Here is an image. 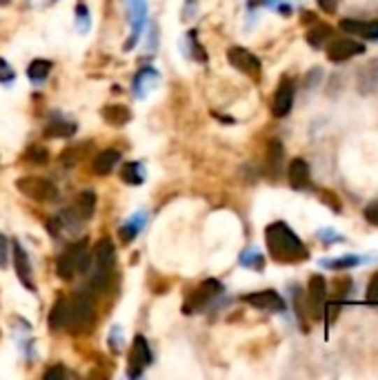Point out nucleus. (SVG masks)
<instances>
[{
	"label": "nucleus",
	"instance_id": "ea45409f",
	"mask_svg": "<svg viewBox=\"0 0 378 380\" xmlns=\"http://www.w3.org/2000/svg\"><path fill=\"white\" fill-rule=\"evenodd\" d=\"M54 376H65V372H63V370H50V372L45 374V378H47V380L54 378Z\"/></svg>",
	"mask_w": 378,
	"mask_h": 380
},
{
	"label": "nucleus",
	"instance_id": "dca6fc26",
	"mask_svg": "<svg viewBox=\"0 0 378 380\" xmlns=\"http://www.w3.org/2000/svg\"><path fill=\"white\" fill-rule=\"evenodd\" d=\"M287 178H289V185L303 191L312 185V178H310V165L303 161V158H294L287 167Z\"/></svg>",
	"mask_w": 378,
	"mask_h": 380
},
{
	"label": "nucleus",
	"instance_id": "412c9836",
	"mask_svg": "<svg viewBox=\"0 0 378 380\" xmlns=\"http://www.w3.org/2000/svg\"><path fill=\"white\" fill-rule=\"evenodd\" d=\"M147 225V214L145 212H136L133 216L127 218V223L120 227V238H123V242H131L133 238L138 236V231Z\"/></svg>",
	"mask_w": 378,
	"mask_h": 380
},
{
	"label": "nucleus",
	"instance_id": "aec40b11",
	"mask_svg": "<svg viewBox=\"0 0 378 380\" xmlns=\"http://www.w3.org/2000/svg\"><path fill=\"white\" fill-rule=\"evenodd\" d=\"M280 167H283V145L278 140H270L267 145V174L270 178L280 176Z\"/></svg>",
	"mask_w": 378,
	"mask_h": 380
},
{
	"label": "nucleus",
	"instance_id": "5701e85b",
	"mask_svg": "<svg viewBox=\"0 0 378 380\" xmlns=\"http://www.w3.org/2000/svg\"><path fill=\"white\" fill-rule=\"evenodd\" d=\"M105 120L109 122V125H114V127H123L129 122L131 114H129V109L125 105H109L105 107V112H103Z\"/></svg>",
	"mask_w": 378,
	"mask_h": 380
},
{
	"label": "nucleus",
	"instance_id": "9b49d317",
	"mask_svg": "<svg viewBox=\"0 0 378 380\" xmlns=\"http://www.w3.org/2000/svg\"><path fill=\"white\" fill-rule=\"evenodd\" d=\"M294 82H291V78H283L280 80V85L276 87L274 92V101H272V114L276 118H283L291 112V105H294Z\"/></svg>",
	"mask_w": 378,
	"mask_h": 380
},
{
	"label": "nucleus",
	"instance_id": "6ab92c4d",
	"mask_svg": "<svg viewBox=\"0 0 378 380\" xmlns=\"http://www.w3.org/2000/svg\"><path fill=\"white\" fill-rule=\"evenodd\" d=\"M47 136H56V138H65L71 136L76 131V122H71L69 118H65L63 114H54L52 122L47 125Z\"/></svg>",
	"mask_w": 378,
	"mask_h": 380
},
{
	"label": "nucleus",
	"instance_id": "72a5a7b5",
	"mask_svg": "<svg viewBox=\"0 0 378 380\" xmlns=\"http://www.w3.org/2000/svg\"><path fill=\"white\" fill-rule=\"evenodd\" d=\"M365 298H368L370 302H378V272L372 276L370 287H368V293H365Z\"/></svg>",
	"mask_w": 378,
	"mask_h": 380
},
{
	"label": "nucleus",
	"instance_id": "4c0bfd02",
	"mask_svg": "<svg viewBox=\"0 0 378 380\" xmlns=\"http://www.w3.org/2000/svg\"><path fill=\"white\" fill-rule=\"evenodd\" d=\"M319 7L325 11V14H334L338 9V0H319Z\"/></svg>",
	"mask_w": 378,
	"mask_h": 380
},
{
	"label": "nucleus",
	"instance_id": "a19ab883",
	"mask_svg": "<svg viewBox=\"0 0 378 380\" xmlns=\"http://www.w3.org/2000/svg\"><path fill=\"white\" fill-rule=\"evenodd\" d=\"M31 3H34V5H43V3H45V0H31Z\"/></svg>",
	"mask_w": 378,
	"mask_h": 380
},
{
	"label": "nucleus",
	"instance_id": "f257e3e1",
	"mask_svg": "<svg viewBox=\"0 0 378 380\" xmlns=\"http://www.w3.org/2000/svg\"><path fill=\"white\" fill-rule=\"evenodd\" d=\"M265 242L270 256L278 263H303L310 258L307 247L285 223H272L265 229Z\"/></svg>",
	"mask_w": 378,
	"mask_h": 380
},
{
	"label": "nucleus",
	"instance_id": "9d476101",
	"mask_svg": "<svg viewBox=\"0 0 378 380\" xmlns=\"http://www.w3.org/2000/svg\"><path fill=\"white\" fill-rule=\"evenodd\" d=\"M150 363H152V351H150L147 340L143 336H136L133 338L131 351H129V376L138 378L150 367Z\"/></svg>",
	"mask_w": 378,
	"mask_h": 380
},
{
	"label": "nucleus",
	"instance_id": "2eb2a0df",
	"mask_svg": "<svg viewBox=\"0 0 378 380\" xmlns=\"http://www.w3.org/2000/svg\"><path fill=\"white\" fill-rule=\"evenodd\" d=\"M11 249H14V263H16V274H18V280L27 289L34 291V274H31V261H29V254L27 249L22 247L20 240H14L11 244Z\"/></svg>",
	"mask_w": 378,
	"mask_h": 380
},
{
	"label": "nucleus",
	"instance_id": "f3484780",
	"mask_svg": "<svg viewBox=\"0 0 378 380\" xmlns=\"http://www.w3.org/2000/svg\"><path fill=\"white\" fill-rule=\"evenodd\" d=\"M118 163H120V152L118 149H105L94 158L92 169H94V174L107 176V174H112Z\"/></svg>",
	"mask_w": 378,
	"mask_h": 380
},
{
	"label": "nucleus",
	"instance_id": "4468645a",
	"mask_svg": "<svg viewBox=\"0 0 378 380\" xmlns=\"http://www.w3.org/2000/svg\"><path fill=\"white\" fill-rule=\"evenodd\" d=\"M158 85H161V73L154 67H145L133 78V94L136 98H150L158 89Z\"/></svg>",
	"mask_w": 378,
	"mask_h": 380
},
{
	"label": "nucleus",
	"instance_id": "7ed1b4c3",
	"mask_svg": "<svg viewBox=\"0 0 378 380\" xmlns=\"http://www.w3.org/2000/svg\"><path fill=\"white\" fill-rule=\"evenodd\" d=\"M92 261L96 265V272L92 276V287L94 289H105L107 280H109V272L116 263V247L114 242L109 238H101L96 242L94 254H92Z\"/></svg>",
	"mask_w": 378,
	"mask_h": 380
},
{
	"label": "nucleus",
	"instance_id": "e433bc0d",
	"mask_svg": "<svg viewBox=\"0 0 378 380\" xmlns=\"http://www.w3.org/2000/svg\"><path fill=\"white\" fill-rule=\"evenodd\" d=\"M365 220L372 225H378V203H372L368 210H365Z\"/></svg>",
	"mask_w": 378,
	"mask_h": 380
},
{
	"label": "nucleus",
	"instance_id": "0eeeda50",
	"mask_svg": "<svg viewBox=\"0 0 378 380\" xmlns=\"http://www.w3.org/2000/svg\"><path fill=\"white\" fill-rule=\"evenodd\" d=\"M225 289H223V283L221 280H214V278H210V280H205V283L191 293L189 296V300L185 302V312L187 314H194V312H201V309H205L207 305H210L216 296H221Z\"/></svg>",
	"mask_w": 378,
	"mask_h": 380
},
{
	"label": "nucleus",
	"instance_id": "c85d7f7f",
	"mask_svg": "<svg viewBox=\"0 0 378 380\" xmlns=\"http://www.w3.org/2000/svg\"><path fill=\"white\" fill-rule=\"evenodd\" d=\"M89 22H92V18H89V14H87V7L85 5H78L76 7V24H78V31L80 34H85L89 29Z\"/></svg>",
	"mask_w": 378,
	"mask_h": 380
},
{
	"label": "nucleus",
	"instance_id": "f03ea898",
	"mask_svg": "<svg viewBox=\"0 0 378 380\" xmlns=\"http://www.w3.org/2000/svg\"><path fill=\"white\" fill-rule=\"evenodd\" d=\"M92 265V251H89V242L87 240H78L71 244L69 249L60 254V258L56 263V272L63 280H71L76 274L89 272Z\"/></svg>",
	"mask_w": 378,
	"mask_h": 380
},
{
	"label": "nucleus",
	"instance_id": "a878e982",
	"mask_svg": "<svg viewBox=\"0 0 378 380\" xmlns=\"http://www.w3.org/2000/svg\"><path fill=\"white\" fill-rule=\"evenodd\" d=\"M123 180L129 182V185L138 187L140 182L145 180V167L140 163H127L123 169Z\"/></svg>",
	"mask_w": 378,
	"mask_h": 380
},
{
	"label": "nucleus",
	"instance_id": "58836bf2",
	"mask_svg": "<svg viewBox=\"0 0 378 380\" xmlns=\"http://www.w3.org/2000/svg\"><path fill=\"white\" fill-rule=\"evenodd\" d=\"M272 0H247L249 7H263V5H270Z\"/></svg>",
	"mask_w": 378,
	"mask_h": 380
},
{
	"label": "nucleus",
	"instance_id": "6e6552de",
	"mask_svg": "<svg viewBox=\"0 0 378 380\" xmlns=\"http://www.w3.org/2000/svg\"><path fill=\"white\" fill-rule=\"evenodd\" d=\"M325 300H327V283L323 276H312L310 285H307V312L314 321H319L325 309Z\"/></svg>",
	"mask_w": 378,
	"mask_h": 380
},
{
	"label": "nucleus",
	"instance_id": "c9c22d12",
	"mask_svg": "<svg viewBox=\"0 0 378 380\" xmlns=\"http://www.w3.org/2000/svg\"><path fill=\"white\" fill-rule=\"evenodd\" d=\"M109 345H112L114 351H120V345H123V340H120V325H114L112 334H109Z\"/></svg>",
	"mask_w": 378,
	"mask_h": 380
},
{
	"label": "nucleus",
	"instance_id": "a211bd4d",
	"mask_svg": "<svg viewBox=\"0 0 378 380\" xmlns=\"http://www.w3.org/2000/svg\"><path fill=\"white\" fill-rule=\"evenodd\" d=\"M340 29L349 31V34H356L361 38H378V20L376 22H361V20H340Z\"/></svg>",
	"mask_w": 378,
	"mask_h": 380
},
{
	"label": "nucleus",
	"instance_id": "423d86ee",
	"mask_svg": "<svg viewBox=\"0 0 378 380\" xmlns=\"http://www.w3.org/2000/svg\"><path fill=\"white\" fill-rule=\"evenodd\" d=\"M125 11H127L129 22H131V36L125 43V52H131L145 34V22H147V3H145V0H125Z\"/></svg>",
	"mask_w": 378,
	"mask_h": 380
},
{
	"label": "nucleus",
	"instance_id": "20e7f679",
	"mask_svg": "<svg viewBox=\"0 0 378 380\" xmlns=\"http://www.w3.org/2000/svg\"><path fill=\"white\" fill-rule=\"evenodd\" d=\"M16 187L20 193H25L27 198H31L36 203H52L58 196V189L54 182L47 178H41V176H22V178H18Z\"/></svg>",
	"mask_w": 378,
	"mask_h": 380
},
{
	"label": "nucleus",
	"instance_id": "cd10ccee",
	"mask_svg": "<svg viewBox=\"0 0 378 380\" xmlns=\"http://www.w3.org/2000/svg\"><path fill=\"white\" fill-rule=\"evenodd\" d=\"M349 289H351V278L349 276H340V278L334 280V298L336 300H343Z\"/></svg>",
	"mask_w": 378,
	"mask_h": 380
},
{
	"label": "nucleus",
	"instance_id": "ddd939ff",
	"mask_svg": "<svg viewBox=\"0 0 378 380\" xmlns=\"http://www.w3.org/2000/svg\"><path fill=\"white\" fill-rule=\"evenodd\" d=\"M365 52V45L356 41H347V38H338L327 45V58L332 63H345L351 56H358Z\"/></svg>",
	"mask_w": 378,
	"mask_h": 380
},
{
	"label": "nucleus",
	"instance_id": "f704fd0d",
	"mask_svg": "<svg viewBox=\"0 0 378 380\" xmlns=\"http://www.w3.org/2000/svg\"><path fill=\"white\" fill-rule=\"evenodd\" d=\"M7 263H9V242L5 234H0V267H7Z\"/></svg>",
	"mask_w": 378,
	"mask_h": 380
},
{
	"label": "nucleus",
	"instance_id": "bb28decb",
	"mask_svg": "<svg viewBox=\"0 0 378 380\" xmlns=\"http://www.w3.org/2000/svg\"><path fill=\"white\" fill-rule=\"evenodd\" d=\"M240 265L242 267H249V269H263L265 258L259 249H245L240 254Z\"/></svg>",
	"mask_w": 378,
	"mask_h": 380
},
{
	"label": "nucleus",
	"instance_id": "2f4dec72",
	"mask_svg": "<svg viewBox=\"0 0 378 380\" xmlns=\"http://www.w3.org/2000/svg\"><path fill=\"white\" fill-rule=\"evenodd\" d=\"M14 76H16L14 69L9 67V63L5 58H0V82H11V80H14Z\"/></svg>",
	"mask_w": 378,
	"mask_h": 380
},
{
	"label": "nucleus",
	"instance_id": "473e14b6",
	"mask_svg": "<svg viewBox=\"0 0 378 380\" xmlns=\"http://www.w3.org/2000/svg\"><path fill=\"white\" fill-rule=\"evenodd\" d=\"M321 198L325 200V205H327V207H332L334 212H340V200H338V196H336V193L323 189V191H321Z\"/></svg>",
	"mask_w": 378,
	"mask_h": 380
},
{
	"label": "nucleus",
	"instance_id": "b1692460",
	"mask_svg": "<svg viewBox=\"0 0 378 380\" xmlns=\"http://www.w3.org/2000/svg\"><path fill=\"white\" fill-rule=\"evenodd\" d=\"M50 71H52L50 60L38 58V60H34V63L27 67V76H29L31 82H43V80H47V76H50Z\"/></svg>",
	"mask_w": 378,
	"mask_h": 380
},
{
	"label": "nucleus",
	"instance_id": "1a4fd4ad",
	"mask_svg": "<svg viewBox=\"0 0 378 380\" xmlns=\"http://www.w3.org/2000/svg\"><path fill=\"white\" fill-rule=\"evenodd\" d=\"M227 58H229V63L234 65L238 71L247 73V76H252V78H256V80L261 78V60L256 58L252 52H247V49H242V47H231L229 52H227Z\"/></svg>",
	"mask_w": 378,
	"mask_h": 380
},
{
	"label": "nucleus",
	"instance_id": "c756f323",
	"mask_svg": "<svg viewBox=\"0 0 378 380\" xmlns=\"http://www.w3.org/2000/svg\"><path fill=\"white\" fill-rule=\"evenodd\" d=\"M27 158L34 163H47V149L45 147H29V152H27Z\"/></svg>",
	"mask_w": 378,
	"mask_h": 380
},
{
	"label": "nucleus",
	"instance_id": "39448f33",
	"mask_svg": "<svg viewBox=\"0 0 378 380\" xmlns=\"http://www.w3.org/2000/svg\"><path fill=\"white\" fill-rule=\"evenodd\" d=\"M94 321V300L87 293H76L74 298L69 300V318H67V327L71 332H82L87 329Z\"/></svg>",
	"mask_w": 378,
	"mask_h": 380
},
{
	"label": "nucleus",
	"instance_id": "7c9ffc66",
	"mask_svg": "<svg viewBox=\"0 0 378 380\" xmlns=\"http://www.w3.org/2000/svg\"><path fill=\"white\" fill-rule=\"evenodd\" d=\"M323 265L329 267V269H345V267H351V265H358V258L347 256V258H343V261H325Z\"/></svg>",
	"mask_w": 378,
	"mask_h": 380
},
{
	"label": "nucleus",
	"instance_id": "4be33fe9",
	"mask_svg": "<svg viewBox=\"0 0 378 380\" xmlns=\"http://www.w3.org/2000/svg\"><path fill=\"white\" fill-rule=\"evenodd\" d=\"M67 318H69V300L58 298L52 307V314H50V327L54 329V332H60V329L67 327Z\"/></svg>",
	"mask_w": 378,
	"mask_h": 380
},
{
	"label": "nucleus",
	"instance_id": "f8f14e48",
	"mask_svg": "<svg viewBox=\"0 0 378 380\" xmlns=\"http://www.w3.org/2000/svg\"><path fill=\"white\" fill-rule=\"evenodd\" d=\"M247 305L256 309H263V312H285V300L278 296L276 291L272 289H265V291H254V293H247V296H242Z\"/></svg>",
	"mask_w": 378,
	"mask_h": 380
},
{
	"label": "nucleus",
	"instance_id": "393cba45",
	"mask_svg": "<svg viewBox=\"0 0 378 380\" xmlns=\"http://www.w3.org/2000/svg\"><path fill=\"white\" fill-rule=\"evenodd\" d=\"M329 38H332V27L325 22H314V27L307 31V43L312 47H321Z\"/></svg>",
	"mask_w": 378,
	"mask_h": 380
}]
</instances>
